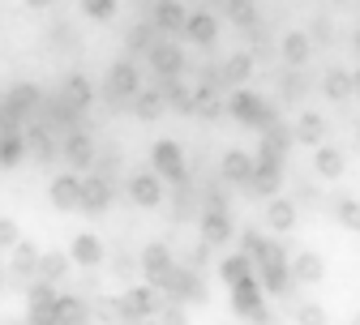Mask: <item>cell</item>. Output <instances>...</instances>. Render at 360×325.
I'll return each instance as SVG.
<instances>
[{
	"mask_svg": "<svg viewBox=\"0 0 360 325\" xmlns=\"http://www.w3.org/2000/svg\"><path fill=\"white\" fill-rule=\"evenodd\" d=\"M228 112H232L240 124L257 128V133H262V128H275V124H279V120H275V107H266V103L253 95V90H245V86H240V90H232V99H228Z\"/></svg>",
	"mask_w": 360,
	"mask_h": 325,
	"instance_id": "cell-1",
	"label": "cell"
},
{
	"mask_svg": "<svg viewBox=\"0 0 360 325\" xmlns=\"http://www.w3.org/2000/svg\"><path fill=\"white\" fill-rule=\"evenodd\" d=\"M103 95L120 107V103H133L142 95V77H138V65L133 60H116L112 69H108V86H103Z\"/></svg>",
	"mask_w": 360,
	"mask_h": 325,
	"instance_id": "cell-2",
	"label": "cell"
},
{
	"mask_svg": "<svg viewBox=\"0 0 360 325\" xmlns=\"http://www.w3.org/2000/svg\"><path fill=\"white\" fill-rule=\"evenodd\" d=\"M159 296H163V291H159V287H150V283L129 287V291L120 296L124 325H138V321H146V317H159V308H163V300H159Z\"/></svg>",
	"mask_w": 360,
	"mask_h": 325,
	"instance_id": "cell-3",
	"label": "cell"
},
{
	"mask_svg": "<svg viewBox=\"0 0 360 325\" xmlns=\"http://www.w3.org/2000/svg\"><path fill=\"white\" fill-rule=\"evenodd\" d=\"M150 163H155V171H159L163 180H172V184H189V171H185V150H180L176 142H155Z\"/></svg>",
	"mask_w": 360,
	"mask_h": 325,
	"instance_id": "cell-4",
	"label": "cell"
},
{
	"mask_svg": "<svg viewBox=\"0 0 360 325\" xmlns=\"http://www.w3.org/2000/svg\"><path fill=\"white\" fill-rule=\"evenodd\" d=\"M60 154L69 159V167L82 175V171H90L99 163V150H95V142H90V137L82 133V128H69V137L60 142Z\"/></svg>",
	"mask_w": 360,
	"mask_h": 325,
	"instance_id": "cell-5",
	"label": "cell"
},
{
	"mask_svg": "<svg viewBox=\"0 0 360 325\" xmlns=\"http://www.w3.org/2000/svg\"><path fill=\"white\" fill-rule=\"evenodd\" d=\"M129 197L138 201V206H163V197H167V189H163V175L150 167V171H133L129 175Z\"/></svg>",
	"mask_w": 360,
	"mask_h": 325,
	"instance_id": "cell-6",
	"label": "cell"
},
{
	"mask_svg": "<svg viewBox=\"0 0 360 325\" xmlns=\"http://www.w3.org/2000/svg\"><path fill=\"white\" fill-rule=\"evenodd\" d=\"M138 270L146 274V283H150V287H163V283H167V274L176 270V261H172L167 244H146L142 257H138Z\"/></svg>",
	"mask_w": 360,
	"mask_h": 325,
	"instance_id": "cell-7",
	"label": "cell"
},
{
	"mask_svg": "<svg viewBox=\"0 0 360 325\" xmlns=\"http://www.w3.org/2000/svg\"><path fill=\"white\" fill-rule=\"evenodd\" d=\"M146 60H150V69H155V77H163V81H176L180 73H185V52L176 48V43H155V48L146 52Z\"/></svg>",
	"mask_w": 360,
	"mask_h": 325,
	"instance_id": "cell-8",
	"label": "cell"
},
{
	"mask_svg": "<svg viewBox=\"0 0 360 325\" xmlns=\"http://www.w3.org/2000/svg\"><path fill=\"white\" fill-rule=\"evenodd\" d=\"M39 257H43V253H39L34 244H26V240L13 248V257H9V283H13V287H30L34 278H39Z\"/></svg>",
	"mask_w": 360,
	"mask_h": 325,
	"instance_id": "cell-9",
	"label": "cell"
},
{
	"mask_svg": "<svg viewBox=\"0 0 360 325\" xmlns=\"http://www.w3.org/2000/svg\"><path fill=\"white\" fill-rule=\"evenodd\" d=\"M232 308H236L240 317H249V321L266 308V287H262V278H257V274H249L245 283L232 287Z\"/></svg>",
	"mask_w": 360,
	"mask_h": 325,
	"instance_id": "cell-10",
	"label": "cell"
},
{
	"mask_svg": "<svg viewBox=\"0 0 360 325\" xmlns=\"http://www.w3.org/2000/svg\"><path fill=\"white\" fill-rule=\"evenodd\" d=\"M112 206V180H103L99 171L82 175V210L86 214H103Z\"/></svg>",
	"mask_w": 360,
	"mask_h": 325,
	"instance_id": "cell-11",
	"label": "cell"
},
{
	"mask_svg": "<svg viewBox=\"0 0 360 325\" xmlns=\"http://www.w3.org/2000/svg\"><path fill=\"white\" fill-rule=\"evenodd\" d=\"M48 197H52L56 210H82V175H77V171L56 175L52 189H48Z\"/></svg>",
	"mask_w": 360,
	"mask_h": 325,
	"instance_id": "cell-12",
	"label": "cell"
},
{
	"mask_svg": "<svg viewBox=\"0 0 360 325\" xmlns=\"http://www.w3.org/2000/svg\"><path fill=\"white\" fill-rule=\"evenodd\" d=\"M232 236H236V227H232V214L228 210H206L202 214V240L210 248H223Z\"/></svg>",
	"mask_w": 360,
	"mask_h": 325,
	"instance_id": "cell-13",
	"label": "cell"
},
{
	"mask_svg": "<svg viewBox=\"0 0 360 325\" xmlns=\"http://www.w3.org/2000/svg\"><path fill=\"white\" fill-rule=\"evenodd\" d=\"M26 146H30V154H34L39 163H52V159L60 154V142H56L52 124H26Z\"/></svg>",
	"mask_w": 360,
	"mask_h": 325,
	"instance_id": "cell-14",
	"label": "cell"
},
{
	"mask_svg": "<svg viewBox=\"0 0 360 325\" xmlns=\"http://www.w3.org/2000/svg\"><path fill=\"white\" fill-rule=\"evenodd\" d=\"M249 189H253L257 197H279V189H283V163H266V159H257Z\"/></svg>",
	"mask_w": 360,
	"mask_h": 325,
	"instance_id": "cell-15",
	"label": "cell"
},
{
	"mask_svg": "<svg viewBox=\"0 0 360 325\" xmlns=\"http://www.w3.org/2000/svg\"><path fill=\"white\" fill-rule=\"evenodd\" d=\"M253 69H257V65H253V56H249V52H236L232 60H223V65H219V86L240 90V86L253 77Z\"/></svg>",
	"mask_w": 360,
	"mask_h": 325,
	"instance_id": "cell-16",
	"label": "cell"
},
{
	"mask_svg": "<svg viewBox=\"0 0 360 325\" xmlns=\"http://www.w3.org/2000/svg\"><path fill=\"white\" fill-rule=\"evenodd\" d=\"M253 167H257V159L245 154V150H228V154H223V163H219V171H223V180H228V184H249L253 180Z\"/></svg>",
	"mask_w": 360,
	"mask_h": 325,
	"instance_id": "cell-17",
	"label": "cell"
},
{
	"mask_svg": "<svg viewBox=\"0 0 360 325\" xmlns=\"http://www.w3.org/2000/svg\"><path fill=\"white\" fill-rule=\"evenodd\" d=\"M185 26H189L185 5H176V0H159V5H155V30H163V34H185Z\"/></svg>",
	"mask_w": 360,
	"mask_h": 325,
	"instance_id": "cell-18",
	"label": "cell"
},
{
	"mask_svg": "<svg viewBox=\"0 0 360 325\" xmlns=\"http://www.w3.org/2000/svg\"><path fill=\"white\" fill-rule=\"evenodd\" d=\"M223 112H228V103H223V90L202 81V86L193 90V116H202V120H219Z\"/></svg>",
	"mask_w": 360,
	"mask_h": 325,
	"instance_id": "cell-19",
	"label": "cell"
},
{
	"mask_svg": "<svg viewBox=\"0 0 360 325\" xmlns=\"http://www.w3.org/2000/svg\"><path fill=\"white\" fill-rule=\"evenodd\" d=\"M288 270H292V283H322L326 278V265H322L318 253H296L288 261Z\"/></svg>",
	"mask_w": 360,
	"mask_h": 325,
	"instance_id": "cell-20",
	"label": "cell"
},
{
	"mask_svg": "<svg viewBox=\"0 0 360 325\" xmlns=\"http://www.w3.org/2000/svg\"><path fill=\"white\" fill-rule=\"evenodd\" d=\"M292 137H296V142H304V146H313V150H318V146H326V120H322L318 112H304V116L296 120Z\"/></svg>",
	"mask_w": 360,
	"mask_h": 325,
	"instance_id": "cell-21",
	"label": "cell"
},
{
	"mask_svg": "<svg viewBox=\"0 0 360 325\" xmlns=\"http://www.w3.org/2000/svg\"><path fill=\"white\" fill-rule=\"evenodd\" d=\"M56 317H60V325H90L95 321L90 300H82V296H60L56 300Z\"/></svg>",
	"mask_w": 360,
	"mask_h": 325,
	"instance_id": "cell-22",
	"label": "cell"
},
{
	"mask_svg": "<svg viewBox=\"0 0 360 325\" xmlns=\"http://www.w3.org/2000/svg\"><path fill=\"white\" fill-rule=\"evenodd\" d=\"M69 257H73V265L95 270V265H103V244L90 236V231H82V236L73 240V248H69Z\"/></svg>",
	"mask_w": 360,
	"mask_h": 325,
	"instance_id": "cell-23",
	"label": "cell"
},
{
	"mask_svg": "<svg viewBox=\"0 0 360 325\" xmlns=\"http://www.w3.org/2000/svg\"><path fill=\"white\" fill-rule=\"evenodd\" d=\"M22 116H30V112H39L43 103H48V99H43V90L39 86H30V81H18V86H9V95H5Z\"/></svg>",
	"mask_w": 360,
	"mask_h": 325,
	"instance_id": "cell-24",
	"label": "cell"
},
{
	"mask_svg": "<svg viewBox=\"0 0 360 325\" xmlns=\"http://www.w3.org/2000/svg\"><path fill=\"white\" fill-rule=\"evenodd\" d=\"M266 227L279 231V236H283V231H292V227H296V206H292L288 197H270V206H266Z\"/></svg>",
	"mask_w": 360,
	"mask_h": 325,
	"instance_id": "cell-25",
	"label": "cell"
},
{
	"mask_svg": "<svg viewBox=\"0 0 360 325\" xmlns=\"http://www.w3.org/2000/svg\"><path fill=\"white\" fill-rule=\"evenodd\" d=\"M185 34H189V43H198V48H210V43L219 39V22H214V13H189Z\"/></svg>",
	"mask_w": 360,
	"mask_h": 325,
	"instance_id": "cell-26",
	"label": "cell"
},
{
	"mask_svg": "<svg viewBox=\"0 0 360 325\" xmlns=\"http://www.w3.org/2000/svg\"><path fill=\"white\" fill-rule=\"evenodd\" d=\"M279 52H283V60L288 65H309V56H313V43H309V34H300V30H288L283 34V43H279Z\"/></svg>",
	"mask_w": 360,
	"mask_h": 325,
	"instance_id": "cell-27",
	"label": "cell"
},
{
	"mask_svg": "<svg viewBox=\"0 0 360 325\" xmlns=\"http://www.w3.org/2000/svg\"><path fill=\"white\" fill-rule=\"evenodd\" d=\"M60 95H65V99H69V103L82 112V107H90V103H95V86H90V77H86V73H69Z\"/></svg>",
	"mask_w": 360,
	"mask_h": 325,
	"instance_id": "cell-28",
	"label": "cell"
},
{
	"mask_svg": "<svg viewBox=\"0 0 360 325\" xmlns=\"http://www.w3.org/2000/svg\"><path fill=\"white\" fill-rule=\"evenodd\" d=\"M249 274H257V265H253V261H249L245 253H232V257H223V261H219V278H223V283H228V287L245 283Z\"/></svg>",
	"mask_w": 360,
	"mask_h": 325,
	"instance_id": "cell-29",
	"label": "cell"
},
{
	"mask_svg": "<svg viewBox=\"0 0 360 325\" xmlns=\"http://www.w3.org/2000/svg\"><path fill=\"white\" fill-rule=\"evenodd\" d=\"M26 154H30L26 128H22V133H0V167H18Z\"/></svg>",
	"mask_w": 360,
	"mask_h": 325,
	"instance_id": "cell-30",
	"label": "cell"
},
{
	"mask_svg": "<svg viewBox=\"0 0 360 325\" xmlns=\"http://www.w3.org/2000/svg\"><path fill=\"white\" fill-rule=\"evenodd\" d=\"M223 18L232 26H240V30H253L257 26V5L253 0H223Z\"/></svg>",
	"mask_w": 360,
	"mask_h": 325,
	"instance_id": "cell-31",
	"label": "cell"
},
{
	"mask_svg": "<svg viewBox=\"0 0 360 325\" xmlns=\"http://www.w3.org/2000/svg\"><path fill=\"white\" fill-rule=\"evenodd\" d=\"M163 112H167L163 90H142V95L133 99V116H138V120H159Z\"/></svg>",
	"mask_w": 360,
	"mask_h": 325,
	"instance_id": "cell-32",
	"label": "cell"
},
{
	"mask_svg": "<svg viewBox=\"0 0 360 325\" xmlns=\"http://www.w3.org/2000/svg\"><path fill=\"white\" fill-rule=\"evenodd\" d=\"M69 265H73V257L69 253H43L39 257V278H48V283H60V278H69Z\"/></svg>",
	"mask_w": 360,
	"mask_h": 325,
	"instance_id": "cell-33",
	"label": "cell"
},
{
	"mask_svg": "<svg viewBox=\"0 0 360 325\" xmlns=\"http://www.w3.org/2000/svg\"><path fill=\"white\" fill-rule=\"evenodd\" d=\"M322 90H326V99H335V103H347V99L356 95V86H352V73H347V69H330L326 81H322Z\"/></svg>",
	"mask_w": 360,
	"mask_h": 325,
	"instance_id": "cell-34",
	"label": "cell"
},
{
	"mask_svg": "<svg viewBox=\"0 0 360 325\" xmlns=\"http://www.w3.org/2000/svg\"><path fill=\"white\" fill-rule=\"evenodd\" d=\"M313 167H318V175H326V180H339V175H343V154H339L335 146H318Z\"/></svg>",
	"mask_w": 360,
	"mask_h": 325,
	"instance_id": "cell-35",
	"label": "cell"
},
{
	"mask_svg": "<svg viewBox=\"0 0 360 325\" xmlns=\"http://www.w3.org/2000/svg\"><path fill=\"white\" fill-rule=\"evenodd\" d=\"M90 312H95V321H103V325H124V312H120V296H95Z\"/></svg>",
	"mask_w": 360,
	"mask_h": 325,
	"instance_id": "cell-36",
	"label": "cell"
},
{
	"mask_svg": "<svg viewBox=\"0 0 360 325\" xmlns=\"http://www.w3.org/2000/svg\"><path fill=\"white\" fill-rule=\"evenodd\" d=\"M163 99H167V107H172V112H180V116H193V90H189V86H180V81H167Z\"/></svg>",
	"mask_w": 360,
	"mask_h": 325,
	"instance_id": "cell-37",
	"label": "cell"
},
{
	"mask_svg": "<svg viewBox=\"0 0 360 325\" xmlns=\"http://www.w3.org/2000/svg\"><path fill=\"white\" fill-rule=\"evenodd\" d=\"M335 218H339L343 227L360 231V201H356V197H347V193H339V197H335Z\"/></svg>",
	"mask_w": 360,
	"mask_h": 325,
	"instance_id": "cell-38",
	"label": "cell"
},
{
	"mask_svg": "<svg viewBox=\"0 0 360 325\" xmlns=\"http://www.w3.org/2000/svg\"><path fill=\"white\" fill-rule=\"evenodd\" d=\"M22 128H26V116L9 99H0V133H22Z\"/></svg>",
	"mask_w": 360,
	"mask_h": 325,
	"instance_id": "cell-39",
	"label": "cell"
},
{
	"mask_svg": "<svg viewBox=\"0 0 360 325\" xmlns=\"http://www.w3.org/2000/svg\"><path fill=\"white\" fill-rule=\"evenodd\" d=\"M82 13L95 22H112L116 18V0H82Z\"/></svg>",
	"mask_w": 360,
	"mask_h": 325,
	"instance_id": "cell-40",
	"label": "cell"
},
{
	"mask_svg": "<svg viewBox=\"0 0 360 325\" xmlns=\"http://www.w3.org/2000/svg\"><path fill=\"white\" fill-rule=\"evenodd\" d=\"M155 325H189V317H185V308H180V304H163L159 317H155Z\"/></svg>",
	"mask_w": 360,
	"mask_h": 325,
	"instance_id": "cell-41",
	"label": "cell"
},
{
	"mask_svg": "<svg viewBox=\"0 0 360 325\" xmlns=\"http://www.w3.org/2000/svg\"><path fill=\"white\" fill-rule=\"evenodd\" d=\"M22 240H18V223H9V218H0V248H18Z\"/></svg>",
	"mask_w": 360,
	"mask_h": 325,
	"instance_id": "cell-42",
	"label": "cell"
},
{
	"mask_svg": "<svg viewBox=\"0 0 360 325\" xmlns=\"http://www.w3.org/2000/svg\"><path fill=\"white\" fill-rule=\"evenodd\" d=\"M296 325H322V308L318 304H300L296 308Z\"/></svg>",
	"mask_w": 360,
	"mask_h": 325,
	"instance_id": "cell-43",
	"label": "cell"
},
{
	"mask_svg": "<svg viewBox=\"0 0 360 325\" xmlns=\"http://www.w3.org/2000/svg\"><path fill=\"white\" fill-rule=\"evenodd\" d=\"M189 214H193V197L180 189V193H176V206H172V218H189Z\"/></svg>",
	"mask_w": 360,
	"mask_h": 325,
	"instance_id": "cell-44",
	"label": "cell"
},
{
	"mask_svg": "<svg viewBox=\"0 0 360 325\" xmlns=\"http://www.w3.org/2000/svg\"><path fill=\"white\" fill-rule=\"evenodd\" d=\"M133 270H138V265H133V257H124V253H116V261H112V274H116V278H129Z\"/></svg>",
	"mask_w": 360,
	"mask_h": 325,
	"instance_id": "cell-45",
	"label": "cell"
},
{
	"mask_svg": "<svg viewBox=\"0 0 360 325\" xmlns=\"http://www.w3.org/2000/svg\"><path fill=\"white\" fill-rule=\"evenodd\" d=\"M313 39H322V43H330V39H335V30H330V26H326V22L318 18V22H313Z\"/></svg>",
	"mask_w": 360,
	"mask_h": 325,
	"instance_id": "cell-46",
	"label": "cell"
},
{
	"mask_svg": "<svg viewBox=\"0 0 360 325\" xmlns=\"http://www.w3.org/2000/svg\"><path fill=\"white\" fill-rule=\"evenodd\" d=\"M253 325H279V321H275V317H270V312H266V308H262V312H257V317H253Z\"/></svg>",
	"mask_w": 360,
	"mask_h": 325,
	"instance_id": "cell-47",
	"label": "cell"
},
{
	"mask_svg": "<svg viewBox=\"0 0 360 325\" xmlns=\"http://www.w3.org/2000/svg\"><path fill=\"white\" fill-rule=\"evenodd\" d=\"M26 5H30V9H52L56 0H26Z\"/></svg>",
	"mask_w": 360,
	"mask_h": 325,
	"instance_id": "cell-48",
	"label": "cell"
},
{
	"mask_svg": "<svg viewBox=\"0 0 360 325\" xmlns=\"http://www.w3.org/2000/svg\"><path fill=\"white\" fill-rule=\"evenodd\" d=\"M352 86H356V95H360V69H356V73H352Z\"/></svg>",
	"mask_w": 360,
	"mask_h": 325,
	"instance_id": "cell-49",
	"label": "cell"
},
{
	"mask_svg": "<svg viewBox=\"0 0 360 325\" xmlns=\"http://www.w3.org/2000/svg\"><path fill=\"white\" fill-rule=\"evenodd\" d=\"M352 43H356V52H360V26H356V34H352Z\"/></svg>",
	"mask_w": 360,
	"mask_h": 325,
	"instance_id": "cell-50",
	"label": "cell"
},
{
	"mask_svg": "<svg viewBox=\"0 0 360 325\" xmlns=\"http://www.w3.org/2000/svg\"><path fill=\"white\" fill-rule=\"evenodd\" d=\"M5 278H9V270H0V287H5Z\"/></svg>",
	"mask_w": 360,
	"mask_h": 325,
	"instance_id": "cell-51",
	"label": "cell"
},
{
	"mask_svg": "<svg viewBox=\"0 0 360 325\" xmlns=\"http://www.w3.org/2000/svg\"><path fill=\"white\" fill-rule=\"evenodd\" d=\"M0 325H22V321H0Z\"/></svg>",
	"mask_w": 360,
	"mask_h": 325,
	"instance_id": "cell-52",
	"label": "cell"
},
{
	"mask_svg": "<svg viewBox=\"0 0 360 325\" xmlns=\"http://www.w3.org/2000/svg\"><path fill=\"white\" fill-rule=\"evenodd\" d=\"M356 142H360V124H356Z\"/></svg>",
	"mask_w": 360,
	"mask_h": 325,
	"instance_id": "cell-53",
	"label": "cell"
}]
</instances>
